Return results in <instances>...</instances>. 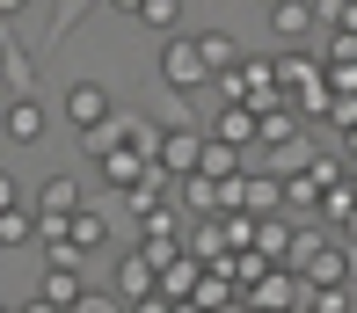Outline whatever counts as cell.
Segmentation results:
<instances>
[{
  "mask_svg": "<svg viewBox=\"0 0 357 313\" xmlns=\"http://www.w3.org/2000/svg\"><path fill=\"white\" fill-rule=\"evenodd\" d=\"M109 8H124V15H139V8H146V0H109Z\"/></svg>",
  "mask_w": 357,
  "mask_h": 313,
  "instance_id": "obj_25",
  "label": "cell"
},
{
  "mask_svg": "<svg viewBox=\"0 0 357 313\" xmlns=\"http://www.w3.org/2000/svg\"><path fill=\"white\" fill-rule=\"evenodd\" d=\"M88 299V277H80V262H44L37 277V306H80Z\"/></svg>",
  "mask_w": 357,
  "mask_h": 313,
  "instance_id": "obj_6",
  "label": "cell"
},
{
  "mask_svg": "<svg viewBox=\"0 0 357 313\" xmlns=\"http://www.w3.org/2000/svg\"><path fill=\"white\" fill-rule=\"evenodd\" d=\"M197 44H204V59H212V73H226V66H241V44L226 37V29H197Z\"/></svg>",
  "mask_w": 357,
  "mask_h": 313,
  "instance_id": "obj_17",
  "label": "cell"
},
{
  "mask_svg": "<svg viewBox=\"0 0 357 313\" xmlns=\"http://www.w3.org/2000/svg\"><path fill=\"white\" fill-rule=\"evenodd\" d=\"M255 8H270V0H255Z\"/></svg>",
  "mask_w": 357,
  "mask_h": 313,
  "instance_id": "obj_27",
  "label": "cell"
},
{
  "mask_svg": "<svg viewBox=\"0 0 357 313\" xmlns=\"http://www.w3.org/2000/svg\"><path fill=\"white\" fill-rule=\"evenodd\" d=\"M160 168H168V175H190V168H197V160H204V131L197 124H168V131H160Z\"/></svg>",
  "mask_w": 357,
  "mask_h": 313,
  "instance_id": "obj_4",
  "label": "cell"
},
{
  "mask_svg": "<svg viewBox=\"0 0 357 313\" xmlns=\"http://www.w3.org/2000/svg\"><path fill=\"white\" fill-rule=\"evenodd\" d=\"M22 241H37V204H8L0 211V248H22Z\"/></svg>",
  "mask_w": 357,
  "mask_h": 313,
  "instance_id": "obj_16",
  "label": "cell"
},
{
  "mask_svg": "<svg viewBox=\"0 0 357 313\" xmlns=\"http://www.w3.org/2000/svg\"><path fill=\"white\" fill-rule=\"evenodd\" d=\"M0 124H8V139H15V146H37V139H52V117H44V102H37V95H8Z\"/></svg>",
  "mask_w": 357,
  "mask_h": 313,
  "instance_id": "obj_5",
  "label": "cell"
},
{
  "mask_svg": "<svg viewBox=\"0 0 357 313\" xmlns=\"http://www.w3.org/2000/svg\"><path fill=\"white\" fill-rule=\"evenodd\" d=\"M335 29H357V0H343V15H335Z\"/></svg>",
  "mask_w": 357,
  "mask_h": 313,
  "instance_id": "obj_23",
  "label": "cell"
},
{
  "mask_svg": "<svg viewBox=\"0 0 357 313\" xmlns=\"http://www.w3.org/2000/svg\"><path fill=\"white\" fill-rule=\"evenodd\" d=\"M139 22H146V29H160V37H168V29L183 22V0H146V8H139Z\"/></svg>",
  "mask_w": 357,
  "mask_h": 313,
  "instance_id": "obj_18",
  "label": "cell"
},
{
  "mask_svg": "<svg viewBox=\"0 0 357 313\" xmlns=\"http://www.w3.org/2000/svg\"><path fill=\"white\" fill-rule=\"evenodd\" d=\"M350 160H357V124H350Z\"/></svg>",
  "mask_w": 357,
  "mask_h": 313,
  "instance_id": "obj_26",
  "label": "cell"
},
{
  "mask_svg": "<svg viewBox=\"0 0 357 313\" xmlns=\"http://www.w3.org/2000/svg\"><path fill=\"white\" fill-rule=\"evenodd\" d=\"M29 8V0H0V22H15V15H22Z\"/></svg>",
  "mask_w": 357,
  "mask_h": 313,
  "instance_id": "obj_24",
  "label": "cell"
},
{
  "mask_svg": "<svg viewBox=\"0 0 357 313\" xmlns=\"http://www.w3.org/2000/svg\"><path fill=\"white\" fill-rule=\"evenodd\" d=\"M8 204H22V183H15V175H0V211Z\"/></svg>",
  "mask_w": 357,
  "mask_h": 313,
  "instance_id": "obj_22",
  "label": "cell"
},
{
  "mask_svg": "<svg viewBox=\"0 0 357 313\" xmlns=\"http://www.w3.org/2000/svg\"><path fill=\"white\" fill-rule=\"evenodd\" d=\"M37 211H44V219H73V211H80V183H73L66 168L37 183Z\"/></svg>",
  "mask_w": 357,
  "mask_h": 313,
  "instance_id": "obj_11",
  "label": "cell"
},
{
  "mask_svg": "<svg viewBox=\"0 0 357 313\" xmlns=\"http://www.w3.org/2000/svg\"><path fill=\"white\" fill-rule=\"evenodd\" d=\"M212 80L219 73H212V59H204V44L168 29V44H160V88H168V95H204Z\"/></svg>",
  "mask_w": 357,
  "mask_h": 313,
  "instance_id": "obj_1",
  "label": "cell"
},
{
  "mask_svg": "<svg viewBox=\"0 0 357 313\" xmlns=\"http://www.w3.org/2000/svg\"><path fill=\"white\" fill-rule=\"evenodd\" d=\"M314 22H321L314 0H270V37H278V44H306Z\"/></svg>",
  "mask_w": 357,
  "mask_h": 313,
  "instance_id": "obj_7",
  "label": "cell"
},
{
  "mask_svg": "<svg viewBox=\"0 0 357 313\" xmlns=\"http://www.w3.org/2000/svg\"><path fill=\"white\" fill-rule=\"evenodd\" d=\"M321 73H328V66H314L306 52H284V59H278V80H284V102H291V109H306V117H328L335 88H328V80H321Z\"/></svg>",
  "mask_w": 357,
  "mask_h": 313,
  "instance_id": "obj_2",
  "label": "cell"
},
{
  "mask_svg": "<svg viewBox=\"0 0 357 313\" xmlns=\"http://www.w3.org/2000/svg\"><path fill=\"white\" fill-rule=\"evenodd\" d=\"M197 270H204V255H197V248H190L183 262L168 255V262H160V299H168V306H175V299H197V284H204Z\"/></svg>",
  "mask_w": 357,
  "mask_h": 313,
  "instance_id": "obj_9",
  "label": "cell"
},
{
  "mask_svg": "<svg viewBox=\"0 0 357 313\" xmlns=\"http://www.w3.org/2000/svg\"><path fill=\"white\" fill-rule=\"evenodd\" d=\"M0 109H8V102H0Z\"/></svg>",
  "mask_w": 357,
  "mask_h": 313,
  "instance_id": "obj_28",
  "label": "cell"
},
{
  "mask_svg": "<svg viewBox=\"0 0 357 313\" xmlns=\"http://www.w3.org/2000/svg\"><path fill=\"white\" fill-rule=\"evenodd\" d=\"M306 160H314V139H306V131H291V139H270V168H278V175H299Z\"/></svg>",
  "mask_w": 357,
  "mask_h": 313,
  "instance_id": "obj_13",
  "label": "cell"
},
{
  "mask_svg": "<svg viewBox=\"0 0 357 313\" xmlns=\"http://www.w3.org/2000/svg\"><path fill=\"white\" fill-rule=\"evenodd\" d=\"M314 313H350V284H314Z\"/></svg>",
  "mask_w": 357,
  "mask_h": 313,
  "instance_id": "obj_20",
  "label": "cell"
},
{
  "mask_svg": "<svg viewBox=\"0 0 357 313\" xmlns=\"http://www.w3.org/2000/svg\"><path fill=\"white\" fill-rule=\"evenodd\" d=\"M66 234H73V248H80V262H88L95 248H109V219H102V211H88V204H80L73 219H66Z\"/></svg>",
  "mask_w": 357,
  "mask_h": 313,
  "instance_id": "obj_12",
  "label": "cell"
},
{
  "mask_svg": "<svg viewBox=\"0 0 357 313\" xmlns=\"http://www.w3.org/2000/svg\"><path fill=\"white\" fill-rule=\"evenodd\" d=\"M0 66H8V73H0V88H15V95H29V80H37V73H29V59L15 52V44H8V52H0Z\"/></svg>",
  "mask_w": 357,
  "mask_h": 313,
  "instance_id": "obj_19",
  "label": "cell"
},
{
  "mask_svg": "<svg viewBox=\"0 0 357 313\" xmlns=\"http://www.w3.org/2000/svg\"><path fill=\"white\" fill-rule=\"evenodd\" d=\"M124 306V291H102V284H88V299H80V313H117Z\"/></svg>",
  "mask_w": 357,
  "mask_h": 313,
  "instance_id": "obj_21",
  "label": "cell"
},
{
  "mask_svg": "<svg viewBox=\"0 0 357 313\" xmlns=\"http://www.w3.org/2000/svg\"><path fill=\"white\" fill-rule=\"evenodd\" d=\"M204 131H219V139H234V146H255L263 139V109H248V102H226Z\"/></svg>",
  "mask_w": 357,
  "mask_h": 313,
  "instance_id": "obj_10",
  "label": "cell"
},
{
  "mask_svg": "<svg viewBox=\"0 0 357 313\" xmlns=\"http://www.w3.org/2000/svg\"><path fill=\"white\" fill-rule=\"evenodd\" d=\"M255 248H263L270 262H291V226L278 219V211H263V219H255Z\"/></svg>",
  "mask_w": 357,
  "mask_h": 313,
  "instance_id": "obj_15",
  "label": "cell"
},
{
  "mask_svg": "<svg viewBox=\"0 0 357 313\" xmlns=\"http://www.w3.org/2000/svg\"><path fill=\"white\" fill-rule=\"evenodd\" d=\"M197 168L226 183V175H241V146H234V139H219V131H204V160H197Z\"/></svg>",
  "mask_w": 357,
  "mask_h": 313,
  "instance_id": "obj_14",
  "label": "cell"
},
{
  "mask_svg": "<svg viewBox=\"0 0 357 313\" xmlns=\"http://www.w3.org/2000/svg\"><path fill=\"white\" fill-rule=\"evenodd\" d=\"M102 117H117V95H109L102 80H73V88H66V124L88 131V124H102Z\"/></svg>",
  "mask_w": 357,
  "mask_h": 313,
  "instance_id": "obj_3",
  "label": "cell"
},
{
  "mask_svg": "<svg viewBox=\"0 0 357 313\" xmlns=\"http://www.w3.org/2000/svg\"><path fill=\"white\" fill-rule=\"evenodd\" d=\"M95 168H102V183H117V190H132V183H146V168H153V153H139V146H109L102 160H95Z\"/></svg>",
  "mask_w": 357,
  "mask_h": 313,
  "instance_id": "obj_8",
  "label": "cell"
}]
</instances>
